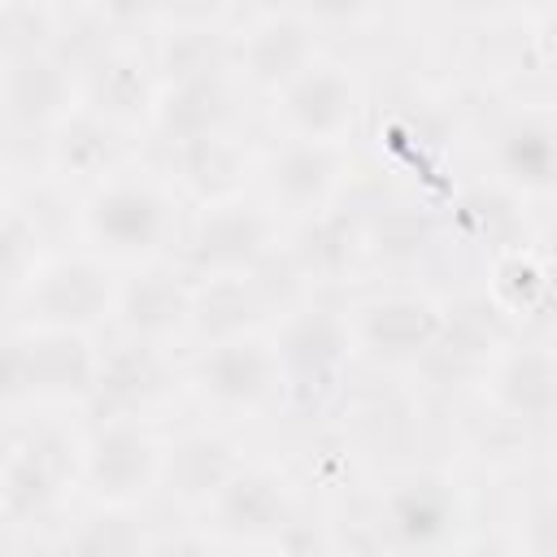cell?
I'll list each match as a JSON object with an SVG mask.
<instances>
[{
  "label": "cell",
  "mask_w": 557,
  "mask_h": 557,
  "mask_svg": "<svg viewBox=\"0 0 557 557\" xmlns=\"http://www.w3.org/2000/svg\"><path fill=\"white\" fill-rule=\"evenodd\" d=\"M435 231L426 222V213L418 209H387L379 213L370 226H361V244H370V252L387 265H409L431 248Z\"/></svg>",
  "instance_id": "31"
},
{
  "label": "cell",
  "mask_w": 557,
  "mask_h": 557,
  "mask_svg": "<svg viewBox=\"0 0 557 557\" xmlns=\"http://www.w3.org/2000/svg\"><path fill=\"white\" fill-rule=\"evenodd\" d=\"M231 113H235V96H231L226 70H213V74L165 83V91H157V104H152V126L170 148H178L187 139L218 135L231 122Z\"/></svg>",
  "instance_id": "11"
},
{
  "label": "cell",
  "mask_w": 557,
  "mask_h": 557,
  "mask_svg": "<svg viewBox=\"0 0 557 557\" xmlns=\"http://www.w3.org/2000/svg\"><path fill=\"white\" fill-rule=\"evenodd\" d=\"M348 352H352V326L326 305L296 309L283 322L278 348H274L278 374L300 405H318L322 396L335 392V383L344 379Z\"/></svg>",
  "instance_id": "1"
},
{
  "label": "cell",
  "mask_w": 557,
  "mask_h": 557,
  "mask_svg": "<svg viewBox=\"0 0 557 557\" xmlns=\"http://www.w3.org/2000/svg\"><path fill=\"white\" fill-rule=\"evenodd\" d=\"M527 4H540V9H544V4H548V0H527Z\"/></svg>",
  "instance_id": "39"
},
{
  "label": "cell",
  "mask_w": 557,
  "mask_h": 557,
  "mask_svg": "<svg viewBox=\"0 0 557 557\" xmlns=\"http://www.w3.org/2000/svg\"><path fill=\"white\" fill-rule=\"evenodd\" d=\"M339 178H344V157L326 139H292L265 165L270 196L300 218L326 209L339 191Z\"/></svg>",
  "instance_id": "10"
},
{
  "label": "cell",
  "mask_w": 557,
  "mask_h": 557,
  "mask_svg": "<svg viewBox=\"0 0 557 557\" xmlns=\"http://www.w3.org/2000/svg\"><path fill=\"white\" fill-rule=\"evenodd\" d=\"M453 522H457V500L444 479H431V474L409 479L387 500V527L396 531L400 544H418V548L440 544Z\"/></svg>",
  "instance_id": "26"
},
{
  "label": "cell",
  "mask_w": 557,
  "mask_h": 557,
  "mask_svg": "<svg viewBox=\"0 0 557 557\" xmlns=\"http://www.w3.org/2000/svg\"><path fill=\"white\" fill-rule=\"evenodd\" d=\"M0 104L13 126H57L74 109V74L52 52L9 61L0 74Z\"/></svg>",
  "instance_id": "12"
},
{
  "label": "cell",
  "mask_w": 557,
  "mask_h": 557,
  "mask_svg": "<svg viewBox=\"0 0 557 557\" xmlns=\"http://www.w3.org/2000/svg\"><path fill=\"white\" fill-rule=\"evenodd\" d=\"M440 322H444V309L431 296L396 292V296H379V300L361 305L348 326H352V344H361L374 361L400 366V361H418L426 352Z\"/></svg>",
  "instance_id": "8"
},
{
  "label": "cell",
  "mask_w": 557,
  "mask_h": 557,
  "mask_svg": "<svg viewBox=\"0 0 557 557\" xmlns=\"http://www.w3.org/2000/svg\"><path fill=\"white\" fill-rule=\"evenodd\" d=\"M87 235L113 257H148L170 231V200L152 183L113 178L100 183L83 209Z\"/></svg>",
  "instance_id": "4"
},
{
  "label": "cell",
  "mask_w": 557,
  "mask_h": 557,
  "mask_svg": "<svg viewBox=\"0 0 557 557\" xmlns=\"http://www.w3.org/2000/svg\"><path fill=\"white\" fill-rule=\"evenodd\" d=\"M113 305H117V283L91 257H57L48 265H35V274L26 278L30 326L91 331L113 313Z\"/></svg>",
  "instance_id": "2"
},
{
  "label": "cell",
  "mask_w": 557,
  "mask_h": 557,
  "mask_svg": "<svg viewBox=\"0 0 557 557\" xmlns=\"http://www.w3.org/2000/svg\"><path fill=\"white\" fill-rule=\"evenodd\" d=\"M178 157V174L191 191L209 196V200H226L235 196L239 178H244V157L239 148L218 131V135H205V139H187L174 148Z\"/></svg>",
  "instance_id": "27"
},
{
  "label": "cell",
  "mask_w": 557,
  "mask_h": 557,
  "mask_svg": "<svg viewBox=\"0 0 557 557\" xmlns=\"http://www.w3.org/2000/svg\"><path fill=\"white\" fill-rule=\"evenodd\" d=\"M265 313H270V296L252 278V270H231V274H209L200 287H191L187 326L196 331L200 344H218L231 335H248Z\"/></svg>",
  "instance_id": "15"
},
{
  "label": "cell",
  "mask_w": 557,
  "mask_h": 557,
  "mask_svg": "<svg viewBox=\"0 0 557 557\" xmlns=\"http://www.w3.org/2000/svg\"><path fill=\"white\" fill-rule=\"evenodd\" d=\"M30 400V370H26V339H0V405Z\"/></svg>",
  "instance_id": "35"
},
{
  "label": "cell",
  "mask_w": 557,
  "mask_h": 557,
  "mask_svg": "<svg viewBox=\"0 0 557 557\" xmlns=\"http://www.w3.org/2000/svg\"><path fill=\"white\" fill-rule=\"evenodd\" d=\"M492 392H496V405L513 422L544 426L557 409V361H553V352L540 348V344H522V348L505 352L496 361Z\"/></svg>",
  "instance_id": "20"
},
{
  "label": "cell",
  "mask_w": 557,
  "mask_h": 557,
  "mask_svg": "<svg viewBox=\"0 0 557 557\" xmlns=\"http://www.w3.org/2000/svg\"><path fill=\"white\" fill-rule=\"evenodd\" d=\"M161 387H165V366L157 357V344L131 339V344H122V348H113V352L100 357L96 383H91V396L87 400H96L100 418H109V413H135Z\"/></svg>",
  "instance_id": "21"
},
{
  "label": "cell",
  "mask_w": 557,
  "mask_h": 557,
  "mask_svg": "<svg viewBox=\"0 0 557 557\" xmlns=\"http://www.w3.org/2000/svg\"><path fill=\"white\" fill-rule=\"evenodd\" d=\"M117 322L131 339L144 344H161L170 335H178L187 326V309H191V287L183 283V274L152 265L144 274H135L126 287H117Z\"/></svg>",
  "instance_id": "16"
},
{
  "label": "cell",
  "mask_w": 557,
  "mask_h": 557,
  "mask_svg": "<svg viewBox=\"0 0 557 557\" xmlns=\"http://www.w3.org/2000/svg\"><path fill=\"white\" fill-rule=\"evenodd\" d=\"M57 17L48 0H0V57L26 61L39 52H52Z\"/></svg>",
  "instance_id": "30"
},
{
  "label": "cell",
  "mask_w": 557,
  "mask_h": 557,
  "mask_svg": "<svg viewBox=\"0 0 557 557\" xmlns=\"http://www.w3.org/2000/svg\"><path fill=\"white\" fill-rule=\"evenodd\" d=\"M239 65L257 87H287L305 65H313V26L296 13L261 17L239 44Z\"/></svg>",
  "instance_id": "18"
},
{
  "label": "cell",
  "mask_w": 557,
  "mask_h": 557,
  "mask_svg": "<svg viewBox=\"0 0 557 557\" xmlns=\"http://www.w3.org/2000/svg\"><path fill=\"white\" fill-rule=\"evenodd\" d=\"M361 248V218L348 209H318L305 218L296 244H292V270L300 278H339Z\"/></svg>",
  "instance_id": "25"
},
{
  "label": "cell",
  "mask_w": 557,
  "mask_h": 557,
  "mask_svg": "<svg viewBox=\"0 0 557 557\" xmlns=\"http://www.w3.org/2000/svg\"><path fill=\"white\" fill-rule=\"evenodd\" d=\"M144 544V535L135 531L131 518L122 513H96L83 522V531L70 540V548L78 553H135Z\"/></svg>",
  "instance_id": "34"
},
{
  "label": "cell",
  "mask_w": 557,
  "mask_h": 557,
  "mask_svg": "<svg viewBox=\"0 0 557 557\" xmlns=\"http://www.w3.org/2000/svg\"><path fill=\"white\" fill-rule=\"evenodd\" d=\"M122 139L117 126L104 122L100 113L70 109L57 126H52V165L61 178H78V183H100L113 165H117Z\"/></svg>",
  "instance_id": "24"
},
{
  "label": "cell",
  "mask_w": 557,
  "mask_h": 557,
  "mask_svg": "<svg viewBox=\"0 0 557 557\" xmlns=\"http://www.w3.org/2000/svg\"><path fill=\"white\" fill-rule=\"evenodd\" d=\"M213 522L231 540H265L292 527L287 487L270 470H235L213 496Z\"/></svg>",
  "instance_id": "14"
},
{
  "label": "cell",
  "mask_w": 557,
  "mask_h": 557,
  "mask_svg": "<svg viewBox=\"0 0 557 557\" xmlns=\"http://www.w3.org/2000/svg\"><path fill=\"white\" fill-rule=\"evenodd\" d=\"M152 104H157L152 70L131 48H109L87 65V109L113 122L117 131L152 117Z\"/></svg>",
  "instance_id": "17"
},
{
  "label": "cell",
  "mask_w": 557,
  "mask_h": 557,
  "mask_svg": "<svg viewBox=\"0 0 557 557\" xmlns=\"http://www.w3.org/2000/svg\"><path fill=\"white\" fill-rule=\"evenodd\" d=\"M170 0H96V17L104 26H139L148 17H157Z\"/></svg>",
  "instance_id": "36"
},
{
  "label": "cell",
  "mask_w": 557,
  "mask_h": 557,
  "mask_svg": "<svg viewBox=\"0 0 557 557\" xmlns=\"http://www.w3.org/2000/svg\"><path fill=\"white\" fill-rule=\"evenodd\" d=\"M548 300V265L527 248H505L492 261V305L505 318H527Z\"/></svg>",
  "instance_id": "28"
},
{
  "label": "cell",
  "mask_w": 557,
  "mask_h": 557,
  "mask_svg": "<svg viewBox=\"0 0 557 557\" xmlns=\"http://www.w3.org/2000/svg\"><path fill=\"white\" fill-rule=\"evenodd\" d=\"M461 213H466V222L474 226V235H487L500 252H505V248H518V226H522V218L513 213V200H509V196L479 187V191H470V196L461 200Z\"/></svg>",
  "instance_id": "33"
},
{
  "label": "cell",
  "mask_w": 557,
  "mask_h": 557,
  "mask_svg": "<svg viewBox=\"0 0 557 557\" xmlns=\"http://www.w3.org/2000/svg\"><path fill=\"white\" fill-rule=\"evenodd\" d=\"M505 339H509L505 313L487 296H474L444 313V322H440L435 339L426 344V352L418 357V366L435 383H466L492 366V357L500 352Z\"/></svg>",
  "instance_id": "6"
},
{
  "label": "cell",
  "mask_w": 557,
  "mask_h": 557,
  "mask_svg": "<svg viewBox=\"0 0 557 557\" xmlns=\"http://www.w3.org/2000/svg\"><path fill=\"white\" fill-rule=\"evenodd\" d=\"M222 65H226V35L213 22H174V30L161 39L157 52V70L165 74V83L213 74Z\"/></svg>",
  "instance_id": "29"
},
{
  "label": "cell",
  "mask_w": 557,
  "mask_h": 557,
  "mask_svg": "<svg viewBox=\"0 0 557 557\" xmlns=\"http://www.w3.org/2000/svg\"><path fill=\"white\" fill-rule=\"evenodd\" d=\"M283 91V117L300 139H344L357 122V78L344 65H305Z\"/></svg>",
  "instance_id": "9"
},
{
  "label": "cell",
  "mask_w": 557,
  "mask_h": 557,
  "mask_svg": "<svg viewBox=\"0 0 557 557\" xmlns=\"http://www.w3.org/2000/svg\"><path fill=\"white\" fill-rule=\"evenodd\" d=\"M83 474L104 505L139 500L161 479V444L135 413H109L83 448Z\"/></svg>",
  "instance_id": "3"
},
{
  "label": "cell",
  "mask_w": 557,
  "mask_h": 557,
  "mask_svg": "<svg viewBox=\"0 0 557 557\" xmlns=\"http://www.w3.org/2000/svg\"><path fill=\"white\" fill-rule=\"evenodd\" d=\"M379 0H305L313 22H361Z\"/></svg>",
  "instance_id": "37"
},
{
  "label": "cell",
  "mask_w": 557,
  "mask_h": 557,
  "mask_svg": "<svg viewBox=\"0 0 557 557\" xmlns=\"http://www.w3.org/2000/svg\"><path fill=\"white\" fill-rule=\"evenodd\" d=\"M239 470L235 461V448L222 440V435H209V431H196V435H183L174 440L170 448H161V479L165 487L187 500V505H200V500H213L218 487Z\"/></svg>",
  "instance_id": "23"
},
{
  "label": "cell",
  "mask_w": 557,
  "mask_h": 557,
  "mask_svg": "<svg viewBox=\"0 0 557 557\" xmlns=\"http://www.w3.org/2000/svg\"><path fill=\"white\" fill-rule=\"evenodd\" d=\"M496 170L513 191H553L557 183V135L548 113H522L496 135Z\"/></svg>",
  "instance_id": "22"
},
{
  "label": "cell",
  "mask_w": 557,
  "mask_h": 557,
  "mask_svg": "<svg viewBox=\"0 0 557 557\" xmlns=\"http://www.w3.org/2000/svg\"><path fill=\"white\" fill-rule=\"evenodd\" d=\"M191 379H196L200 396L213 400L218 409H257L283 383L274 348L252 335H231V339L205 344Z\"/></svg>",
  "instance_id": "5"
},
{
  "label": "cell",
  "mask_w": 557,
  "mask_h": 557,
  "mask_svg": "<svg viewBox=\"0 0 557 557\" xmlns=\"http://www.w3.org/2000/svg\"><path fill=\"white\" fill-rule=\"evenodd\" d=\"M39 226L22 209H0V292L26 287V278L39 265Z\"/></svg>",
  "instance_id": "32"
},
{
  "label": "cell",
  "mask_w": 557,
  "mask_h": 557,
  "mask_svg": "<svg viewBox=\"0 0 557 557\" xmlns=\"http://www.w3.org/2000/svg\"><path fill=\"white\" fill-rule=\"evenodd\" d=\"M0 513H4V470H0Z\"/></svg>",
  "instance_id": "38"
},
{
  "label": "cell",
  "mask_w": 557,
  "mask_h": 557,
  "mask_svg": "<svg viewBox=\"0 0 557 557\" xmlns=\"http://www.w3.org/2000/svg\"><path fill=\"white\" fill-rule=\"evenodd\" d=\"M70 470H74V457L57 431L26 435L4 461V513L13 518L44 513L61 496V483L70 479Z\"/></svg>",
  "instance_id": "13"
},
{
  "label": "cell",
  "mask_w": 557,
  "mask_h": 557,
  "mask_svg": "<svg viewBox=\"0 0 557 557\" xmlns=\"http://www.w3.org/2000/svg\"><path fill=\"white\" fill-rule=\"evenodd\" d=\"M270 257V218L235 196L213 200L187 244V261L200 274H231V270H257Z\"/></svg>",
  "instance_id": "7"
},
{
  "label": "cell",
  "mask_w": 557,
  "mask_h": 557,
  "mask_svg": "<svg viewBox=\"0 0 557 557\" xmlns=\"http://www.w3.org/2000/svg\"><path fill=\"white\" fill-rule=\"evenodd\" d=\"M22 339H26L30 396H91L100 357L91 352L83 331L35 326Z\"/></svg>",
  "instance_id": "19"
}]
</instances>
